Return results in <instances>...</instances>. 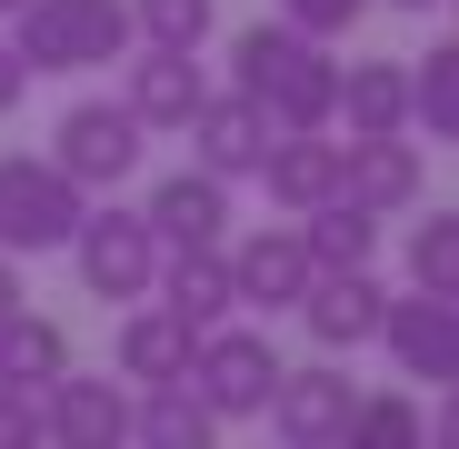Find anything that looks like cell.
Returning a JSON list of instances; mask_svg holds the SVG:
<instances>
[{"instance_id":"1","label":"cell","mask_w":459,"mask_h":449,"mask_svg":"<svg viewBox=\"0 0 459 449\" xmlns=\"http://www.w3.org/2000/svg\"><path fill=\"white\" fill-rule=\"evenodd\" d=\"M230 91H250L270 130H340V50L270 11L230 40Z\"/></svg>"},{"instance_id":"2","label":"cell","mask_w":459,"mask_h":449,"mask_svg":"<svg viewBox=\"0 0 459 449\" xmlns=\"http://www.w3.org/2000/svg\"><path fill=\"white\" fill-rule=\"evenodd\" d=\"M11 40L30 60V81H81V70H110L140 50L130 0H30V11H11Z\"/></svg>"},{"instance_id":"3","label":"cell","mask_w":459,"mask_h":449,"mask_svg":"<svg viewBox=\"0 0 459 449\" xmlns=\"http://www.w3.org/2000/svg\"><path fill=\"white\" fill-rule=\"evenodd\" d=\"M91 220V190L70 180L50 150L30 160V150H11L0 160V250L11 260H40V250H70V230Z\"/></svg>"},{"instance_id":"4","label":"cell","mask_w":459,"mask_h":449,"mask_svg":"<svg viewBox=\"0 0 459 449\" xmlns=\"http://www.w3.org/2000/svg\"><path fill=\"white\" fill-rule=\"evenodd\" d=\"M70 270H81V289L91 299H150L160 289V230H150L140 210H120V200H91V220L70 230Z\"/></svg>"},{"instance_id":"5","label":"cell","mask_w":459,"mask_h":449,"mask_svg":"<svg viewBox=\"0 0 459 449\" xmlns=\"http://www.w3.org/2000/svg\"><path fill=\"white\" fill-rule=\"evenodd\" d=\"M50 160L81 180L91 200H110V190L150 160V130H140V110H130V100H70V110H60V130H50Z\"/></svg>"},{"instance_id":"6","label":"cell","mask_w":459,"mask_h":449,"mask_svg":"<svg viewBox=\"0 0 459 449\" xmlns=\"http://www.w3.org/2000/svg\"><path fill=\"white\" fill-rule=\"evenodd\" d=\"M280 350H270V330H240V320H220V330H200V350H190V390L220 410V419H260L270 410V390H280Z\"/></svg>"},{"instance_id":"7","label":"cell","mask_w":459,"mask_h":449,"mask_svg":"<svg viewBox=\"0 0 459 449\" xmlns=\"http://www.w3.org/2000/svg\"><path fill=\"white\" fill-rule=\"evenodd\" d=\"M130 390L110 380V369H60V380L40 390V439L50 449H130Z\"/></svg>"},{"instance_id":"8","label":"cell","mask_w":459,"mask_h":449,"mask_svg":"<svg viewBox=\"0 0 459 449\" xmlns=\"http://www.w3.org/2000/svg\"><path fill=\"white\" fill-rule=\"evenodd\" d=\"M350 410H359V390H350V369L320 350V359H299V369H280V390H270V429L290 439V449H340V429H350Z\"/></svg>"},{"instance_id":"9","label":"cell","mask_w":459,"mask_h":449,"mask_svg":"<svg viewBox=\"0 0 459 449\" xmlns=\"http://www.w3.org/2000/svg\"><path fill=\"white\" fill-rule=\"evenodd\" d=\"M310 280H320V260H310V240H299V220L230 240V289H240V310H260V320L299 310V299H310Z\"/></svg>"},{"instance_id":"10","label":"cell","mask_w":459,"mask_h":449,"mask_svg":"<svg viewBox=\"0 0 459 449\" xmlns=\"http://www.w3.org/2000/svg\"><path fill=\"white\" fill-rule=\"evenodd\" d=\"M379 350H390L400 380H429V390H459V299H390V320H379Z\"/></svg>"},{"instance_id":"11","label":"cell","mask_w":459,"mask_h":449,"mask_svg":"<svg viewBox=\"0 0 459 449\" xmlns=\"http://www.w3.org/2000/svg\"><path fill=\"white\" fill-rule=\"evenodd\" d=\"M180 140H190V160H200V170H220L230 190H240V180H260V160H270V140H280V130H270V110H260L250 91H210L200 120H190Z\"/></svg>"},{"instance_id":"12","label":"cell","mask_w":459,"mask_h":449,"mask_svg":"<svg viewBox=\"0 0 459 449\" xmlns=\"http://www.w3.org/2000/svg\"><path fill=\"white\" fill-rule=\"evenodd\" d=\"M379 320H390V280H379V270H320V280H310V299H299V330H310L330 359L369 350V340H379Z\"/></svg>"},{"instance_id":"13","label":"cell","mask_w":459,"mask_h":449,"mask_svg":"<svg viewBox=\"0 0 459 449\" xmlns=\"http://www.w3.org/2000/svg\"><path fill=\"white\" fill-rule=\"evenodd\" d=\"M420 190H429V170H420V140H410V130H390V140H340V200H359L369 220L420 210Z\"/></svg>"},{"instance_id":"14","label":"cell","mask_w":459,"mask_h":449,"mask_svg":"<svg viewBox=\"0 0 459 449\" xmlns=\"http://www.w3.org/2000/svg\"><path fill=\"white\" fill-rule=\"evenodd\" d=\"M140 220L160 230V250H210V240H230V180L190 160V170H170V180H150Z\"/></svg>"},{"instance_id":"15","label":"cell","mask_w":459,"mask_h":449,"mask_svg":"<svg viewBox=\"0 0 459 449\" xmlns=\"http://www.w3.org/2000/svg\"><path fill=\"white\" fill-rule=\"evenodd\" d=\"M120 100L140 110V130H190L210 100V70H200V50H130Z\"/></svg>"},{"instance_id":"16","label":"cell","mask_w":459,"mask_h":449,"mask_svg":"<svg viewBox=\"0 0 459 449\" xmlns=\"http://www.w3.org/2000/svg\"><path fill=\"white\" fill-rule=\"evenodd\" d=\"M190 350H200V330H190V320H170L160 299H130V310H120V340H110L120 380H140V390L190 380Z\"/></svg>"},{"instance_id":"17","label":"cell","mask_w":459,"mask_h":449,"mask_svg":"<svg viewBox=\"0 0 459 449\" xmlns=\"http://www.w3.org/2000/svg\"><path fill=\"white\" fill-rule=\"evenodd\" d=\"M260 190H270V210H320V200H340V140L330 130H280L270 140V160H260Z\"/></svg>"},{"instance_id":"18","label":"cell","mask_w":459,"mask_h":449,"mask_svg":"<svg viewBox=\"0 0 459 449\" xmlns=\"http://www.w3.org/2000/svg\"><path fill=\"white\" fill-rule=\"evenodd\" d=\"M160 299L170 320H190V330H220L230 310H240V289H230V240H210V250H160Z\"/></svg>"},{"instance_id":"19","label":"cell","mask_w":459,"mask_h":449,"mask_svg":"<svg viewBox=\"0 0 459 449\" xmlns=\"http://www.w3.org/2000/svg\"><path fill=\"white\" fill-rule=\"evenodd\" d=\"M340 130L350 140L410 130V60H340Z\"/></svg>"},{"instance_id":"20","label":"cell","mask_w":459,"mask_h":449,"mask_svg":"<svg viewBox=\"0 0 459 449\" xmlns=\"http://www.w3.org/2000/svg\"><path fill=\"white\" fill-rule=\"evenodd\" d=\"M130 449H220V410H210L190 380L140 390V410H130Z\"/></svg>"},{"instance_id":"21","label":"cell","mask_w":459,"mask_h":449,"mask_svg":"<svg viewBox=\"0 0 459 449\" xmlns=\"http://www.w3.org/2000/svg\"><path fill=\"white\" fill-rule=\"evenodd\" d=\"M60 369H81L60 320H40V310H11V320H0V390H30V400H40Z\"/></svg>"},{"instance_id":"22","label":"cell","mask_w":459,"mask_h":449,"mask_svg":"<svg viewBox=\"0 0 459 449\" xmlns=\"http://www.w3.org/2000/svg\"><path fill=\"white\" fill-rule=\"evenodd\" d=\"M299 240H310L320 270H369L379 260V220L359 200H320V210H299Z\"/></svg>"},{"instance_id":"23","label":"cell","mask_w":459,"mask_h":449,"mask_svg":"<svg viewBox=\"0 0 459 449\" xmlns=\"http://www.w3.org/2000/svg\"><path fill=\"white\" fill-rule=\"evenodd\" d=\"M340 449H429V410H420L410 390H359Z\"/></svg>"},{"instance_id":"24","label":"cell","mask_w":459,"mask_h":449,"mask_svg":"<svg viewBox=\"0 0 459 449\" xmlns=\"http://www.w3.org/2000/svg\"><path fill=\"white\" fill-rule=\"evenodd\" d=\"M410 130L459 140V30H449L439 50H420V60H410Z\"/></svg>"},{"instance_id":"25","label":"cell","mask_w":459,"mask_h":449,"mask_svg":"<svg viewBox=\"0 0 459 449\" xmlns=\"http://www.w3.org/2000/svg\"><path fill=\"white\" fill-rule=\"evenodd\" d=\"M410 289H429V299H459V210H429V220H410Z\"/></svg>"},{"instance_id":"26","label":"cell","mask_w":459,"mask_h":449,"mask_svg":"<svg viewBox=\"0 0 459 449\" xmlns=\"http://www.w3.org/2000/svg\"><path fill=\"white\" fill-rule=\"evenodd\" d=\"M130 30L140 50H200L220 30V0H130Z\"/></svg>"},{"instance_id":"27","label":"cell","mask_w":459,"mask_h":449,"mask_svg":"<svg viewBox=\"0 0 459 449\" xmlns=\"http://www.w3.org/2000/svg\"><path fill=\"white\" fill-rule=\"evenodd\" d=\"M270 11H280L290 30H310V40H350V30L379 11V0H270Z\"/></svg>"},{"instance_id":"28","label":"cell","mask_w":459,"mask_h":449,"mask_svg":"<svg viewBox=\"0 0 459 449\" xmlns=\"http://www.w3.org/2000/svg\"><path fill=\"white\" fill-rule=\"evenodd\" d=\"M0 449H50V439H40V400H30V390H0Z\"/></svg>"},{"instance_id":"29","label":"cell","mask_w":459,"mask_h":449,"mask_svg":"<svg viewBox=\"0 0 459 449\" xmlns=\"http://www.w3.org/2000/svg\"><path fill=\"white\" fill-rule=\"evenodd\" d=\"M30 100V60H21V40H0V120H11Z\"/></svg>"},{"instance_id":"30","label":"cell","mask_w":459,"mask_h":449,"mask_svg":"<svg viewBox=\"0 0 459 449\" xmlns=\"http://www.w3.org/2000/svg\"><path fill=\"white\" fill-rule=\"evenodd\" d=\"M429 449H459V390H439V410H429Z\"/></svg>"},{"instance_id":"31","label":"cell","mask_w":459,"mask_h":449,"mask_svg":"<svg viewBox=\"0 0 459 449\" xmlns=\"http://www.w3.org/2000/svg\"><path fill=\"white\" fill-rule=\"evenodd\" d=\"M11 310H30V289H21V260L0 250V320H11Z\"/></svg>"},{"instance_id":"32","label":"cell","mask_w":459,"mask_h":449,"mask_svg":"<svg viewBox=\"0 0 459 449\" xmlns=\"http://www.w3.org/2000/svg\"><path fill=\"white\" fill-rule=\"evenodd\" d=\"M11 11H30V0H0V21H11Z\"/></svg>"},{"instance_id":"33","label":"cell","mask_w":459,"mask_h":449,"mask_svg":"<svg viewBox=\"0 0 459 449\" xmlns=\"http://www.w3.org/2000/svg\"><path fill=\"white\" fill-rule=\"evenodd\" d=\"M390 11H429V0H390Z\"/></svg>"},{"instance_id":"34","label":"cell","mask_w":459,"mask_h":449,"mask_svg":"<svg viewBox=\"0 0 459 449\" xmlns=\"http://www.w3.org/2000/svg\"><path fill=\"white\" fill-rule=\"evenodd\" d=\"M449 30H459V0H449Z\"/></svg>"},{"instance_id":"35","label":"cell","mask_w":459,"mask_h":449,"mask_svg":"<svg viewBox=\"0 0 459 449\" xmlns=\"http://www.w3.org/2000/svg\"><path fill=\"white\" fill-rule=\"evenodd\" d=\"M280 449H290V439H280Z\"/></svg>"}]
</instances>
